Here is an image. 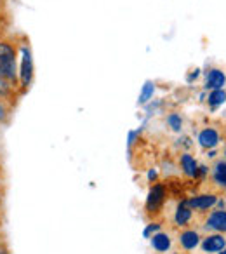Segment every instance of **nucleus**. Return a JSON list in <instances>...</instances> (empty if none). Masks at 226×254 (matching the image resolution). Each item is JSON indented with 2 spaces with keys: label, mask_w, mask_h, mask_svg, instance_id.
<instances>
[{
  "label": "nucleus",
  "mask_w": 226,
  "mask_h": 254,
  "mask_svg": "<svg viewBox=\"0 0 226 254\" xmlns=\"http://www.w3.org/2000/svg\"><path fill=\"white\" fill-rule=\"evenodd\" d=\"M18 85L19 92L25 94L33 84V77H35V63H33V53L30 42L26 39H21L18 42Z\"/></svg>",
  "instance_id": "nucleus-1"
},
{
  "label": "nucleus",
  "mask_w": 226,
  "mask_h": 254,
  "mask_svg": "<svg viewBox=\"0 0 226 254\" xmlns=\"http://www.w3.org/2000/svg\"><path fill=\"white\" fill-rule=\"evenodd\" d=\"M167 197V190H166V185L162 183H155L148 191V197H146V214L148 216H157L162 209L164 202H166Z\"/></svg>",
  "instance_id": "nucleus-2"
},
{
  "label": "nucleus",
  "mask_w": 226,
  "mask_h": 254,
  "mask_svg": "<svg viewBox=\"0 0 226 254\" xmlns=\"http://www.w3.org/2000/svg\"><path fill=\"white\" fill-rule=\"evenodd\" d=\"M216 202H218V197L214 193H204V195H198V197L188 198L186 204L190 205L191 211H205V209L212 207Z\"/></svg>",
  "instance_id": "nucleus-3"
},
{
  "label": "nucleus",
  "mask_w": 226,
  "mask_h": 254,
  "mask_svg": "<svg viewBox=\"0 0 226 254\" xmlns=\"http://www.w3.org/2000/svg\"><path fill=\"white\" fill-rule=\"evenodd\" d=\"M226 84V75L219 68H209L205 73V87L207 89H223Z\"/></svg>",
  "instance_id": "nucleus-4"
},
{
  "label": "nucleus",
  "mask_w": 226,
  "mask_h": 254,
  "mask_svg": "<svg viewBox=\"0 0 226 254\" xmlns=\"http://www.w3.org/2000/svg\"><path fill=\"white\" fill-rule=\"evenodd\" d=\"M198 143H200L202 148H216V146L219 145V134L216 129H212V127H205V129H202L200 134H198Z\"/></svg>",
  "instance_id": "nucleus-5"
},
{
  "label": "nucleus",
  "mask_w": 226,
  "mask_h": 254,
  "mask_svg": "<svg viewBox=\"0 0 226 254\" xmlns=\"http://www.w3.org/2000/svg\"><path fill=\"white\" fill-rule=\"evenodd\" d=\"M150 244L157 253H167L172 246V240H170L169 233L166 232H157L155 235L150 237Z\"/></svg>",
  "instance_id": "nucleus-6"
},
{
  "label": "nucleus",
  "mask_w": 226,
  "mask_h": 254,
  "mask_svg": "<svg viewBox=\"0 0 226 254\" xmlns=\"http://www.w3.org/2000/svg\"><path fill=\"white\" fill-rule=\"evenodd\" d=\"M200 244V235L195 230H183L179 233V246L184 251H193Z\"/></svg>",
  "instance_id": "nucleus-7"
},
{
  "label": "nucleus",
  "mask_w": 226,
  "mask_h": 254,
  "mask_svg": "<svg viewBox=\"0 0 226 254\" xmlns=\"http://www.w3.org/2000/svg\"><path fill=\"white\" fill-rule=\"evenodd\" d=\"M191 218H193V211L186 204V200H181V204L177 205L176 212H174V223H176V226H186L191 221Z\"/></svg>",
  "instance_id": "nucleus-8"
},
{
  "label": "nucleus",
  "mask_w": 226,
  "mask_h": 254,
  "mask_svg": "<svg viewBox=\"0 0 226 254\" xmlns=\"http://www.w3.org/2000/svg\"><path fill=\"white\" fill-rule=\"evenodd\" d=\"M226 246V239L223 235H207L202 242V249L205 253H219Z\"/></svg>",
  "instance_id": "nucleus-9"
},
{
  "label": "nucleus",
  "mask_w": 226,
  "mask_h": 254,
  "mask_svg": "<svg viewBox=\"0 0 226 254\" xmlns=\"http://www.w3.org/2000/svg\"><path fill=\"white\" fill-rule=\"evenodd\" d=\"M207 226L216 232L226 233V211H214L207 218Z\"/></svg>",
  "instance_id": "nucleus-10"
},
{
  "label": "nucleus",
  "mask_w": 226,
  "mask_h": 254,
  "mask_svg": "<svg viewBox=\"0 0 226 254\" xmlns=\"http://www.w3.org/2000/svg\"><path fill=\"white\" fill-rule=\"evenodd\" d=\"M179 164H181V169L183 173L186 174L188 178H197L198 176V164L190 153H183L179 159Z\"/></svg>",
  "instance_id": "nucleus-11"
},
{
  "label": "nucleus",
  "mask_w": 226,
  "mask_h": 254,
  "mask_svg": "<svg viewBox=\"0 0 226 254\" xmlns=\"http://www.w3.org/2000/svg\"><path fill=\"white\" fill-rule=\"evenodd\" d=\"M155 82L152 80H146L145 85H143L141 92H139V98H138V105H146L153 99V94H155Z\"/></svg>",
  "instance_id": "nucleus-12"
},
{
  "label": "nucleus",
  "mask_w": 226,
  "mask_h": 254,
  "mask_svg": "<svg viewBox=\"0 0 226 254\" xmlns=\"http://www.w3.org/2000/svg\"><path fill=\"white\" fill-rule=\"evenodd\" d=\"M207 101H209V105H211L212 108H216V106L223 105V103L226 101V92H225V89H214V91H211V94H209Z\"/></svg>",
  "instance_id": "nucleus-13"
},
{
  "label": "nucleus",
  "mask_w": 226,
  "mask_h": 254,
  "mask_svg": "<svg viewBox=\"0 0 226 254\" xmlns=\"http://www.w3.org/2000/svg\"><path fill=\"white\" fill-rule=\"evenodd\" d=\"M166 122H167V126L176 132H179L181 129H183V117H181L179 113H169Z\"/></svg>",
  "instance_id": "nucleus-14"
},
{
  "label": "nucleus",
  "mask_w": 226,
  "mask_h": 254,
  "mask_svg": "<svg viewBox=\"0 0 226 254\" xmlns=\"http://www.w3.org/2000/svg\"><path fill=\"white\" fill-rule=\"evenodd\" d=\"M214 181L219 187H226V164L219 162L214 169Z\"/></svg>",
  "instance_id": "nucleus-15"
},
{
  "label": "nucleus",
  "mask_w": 226,
  "mask_h": 254,
  "mask_svg": "<svg viewBox=\"0 0 226 254\" xmlns=\"http://www.w3.org/2000/svg\"><path fill=\"white\" fill-rule=\"evenodd\" d=\"M11 112H12V106L9 105V103H5V101L0 99V126H4V124L9 122V119H11Z\"/></svg>",
  "instance_id": "nucleus-16"
},
{
  "label": "nucleus",
  "mask_w": 226,
  "mask_h": 254,
  "mask_svg": "<svg viewBox=\"0 0 226 254\" xmlns=\"http://www.w3.org/2000/svg\"><path fill=\"white\" fill-rule=\"evenodd\" d=\"M160 228H162V225H160L159 221H152V223H148V225H146L143 235H145V239H150V237L155 235L157 232H160Z\"/></svg>",
  "instance_id": "nucleus-17"
},
{
  "label": "nucleus",
  "mask_w": 226,
  "mask_h": 254,
  "mask_svg": "<svg viewBox=\"0 0 226 254\" xmlns=\"http://www.w3.org/2000/svg\"><path fill=\"white\" fill-rule=\"evenodd\" d=\"M0 254H12L11 247H9V244L4 239H0Z\"/></svg>",
  "instance_id": "nucleus-18"
},
{
  "label": "nucleus",
  "mask_w": 226,
  "mask_h": 254,
  "mask_svg": "<svg viewBox=\"0 0 226 254\" xmlns=\"http://www.w3.org/2000/svg\"><path fill=\"white\" fill-rule=\"evenodd\" d=\"M198 75H200V70H198V68H195V70L191 71L190 75H188V82H193V78H197Z\"/></svg>",
  "instance_id": "nucleus-19"
},
{
  "label": "nucleus",
  "mask_w": 226,
  "mask_h": 254,
  "mask_svg": "<svg viewBox=\"0 0 226 254\" xmlns=\"http://www.w3.org/2000/svg\"><path fill=\"white\" fill-rule=\"evenodd\" d=\"M4 28H5L4 16H2V12H0V37H4Z\"/></svg>",
  "instance_id": "nucleus-20"
},
{
  "label": "nucleus",
  "mask_w": 226,
  "mask_h": 254,
  "mask_svg": "<svg viewBox=\"0 0 226 254\" xmlns=\"http://www.w3.org/2000/svg\"><path fill=\"white\" fill-rule=\"evenodd\" d=\"M148 180H150V181H155V180H157V171H155V169H152V171L148 173Z\"/></svg>",
  "instance_id": "nucleus-21"
},
{
  "label": "nucleus",
  "mask_w": 226,
  "mask_h": 254,
  "mask_svg": "<svg viewBox=\"0 0 226 254\" xmlns=\"http://www.w3.org/2000/svg\"><path fill=\"white\" fill-rule=\"evenodd\" d=\"M2 200H4V185H2V180H0V205H2Z\"/></svg>",
  "instance_id": "nucleus-22"
},
{
  "label": "nucleus",
  "mask_w": 226,
  "mask_h": 254,
  "mask_svg": "<svg viewBox=\"0 0 226 254\" xmlns=\"http://www.w3.org/2000/svg\"><path fill=\"white\" fill-rule=\"evenodd\" d=\"M219 254H226V251H225V253H219Z\"/></svg>",
  "instance_id": "nucleus-23"
}]
</instances>
